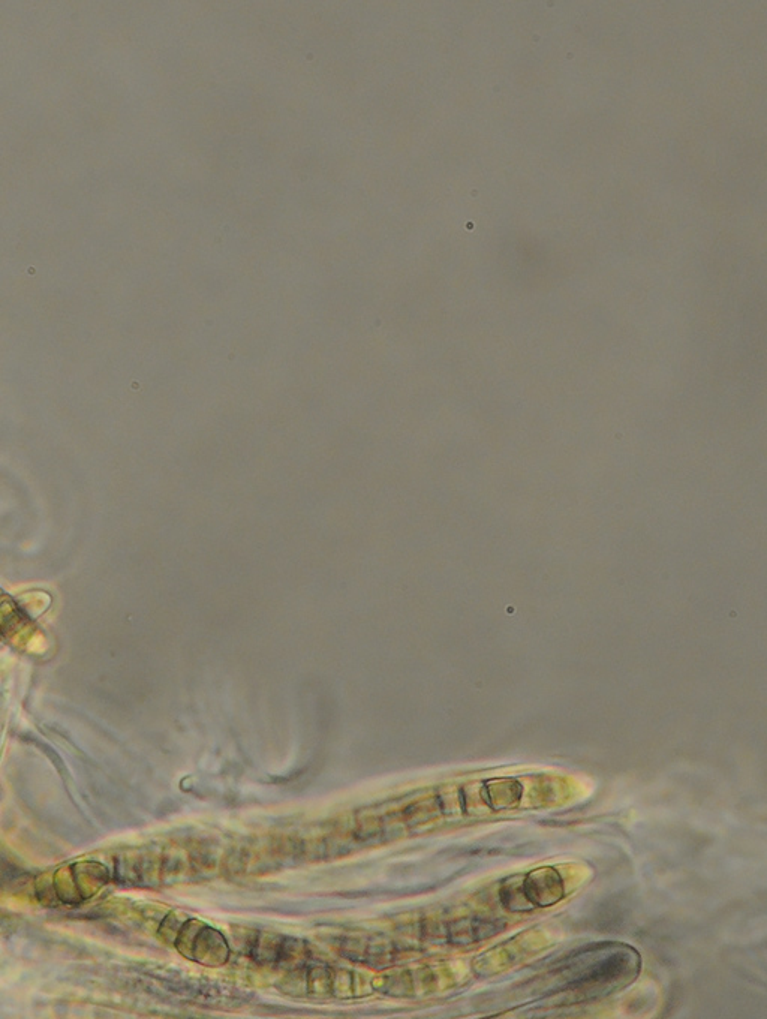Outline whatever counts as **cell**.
<instances>
[{
    "label": "cell",
    "instance_id": "obj_1",
    "mask_svg": "<svg viewBox=\"0 0 767 1019\" xmlns=\"http://www.w3.org/2000/svg\"><path fill=\"white\" fill-rule=\"evenodd\" d=\"M522 891L526 904L547 907L561 900L564 895V885L555 870L543 868V870L534 871L526 877Z\"/></svg>",
    "mask_w": 767,
    "mask_h": 1019
}]
</instances>
